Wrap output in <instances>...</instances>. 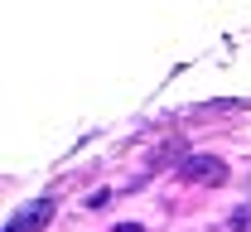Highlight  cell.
<instances>
[{"instance_id": "1", "label": "cell", "mask_w": 251, "mask_h": 232, "mask_svg": "<svg viewBox=\"0 0 251 232\" xmlns=\"http://www.w3.org/2000/svg\"><path fill=\"white\" fill-rule=\"evenodd\" d=\"M49 218H53V199H34L29 208H20V213L5 223V232H39Z\"/></svg>"}, {"instance_id": "2", "label": "cell", "mask_w": 251, "mask_h": 232, "mask_svg": "<svg viewBox=\"0 0 251 232\" xmlns=\"http://www.w3.org/2000/svg\"><path fill=\"white\" fill-rule=\"evenodd\" d=\"M184 179L188 184H222V179H227V165L213 160V155H193L184 165Z\"/></svg>"}, {"instance_id": "3", "label": "cell", "mask_w": 251, "mask_h": 232, "mask_svg": "<svg viewBox=\"0 0 251 232\" xmlns=\"http://www.w3.org/2000/svg\"><path fill=\"white\" fill-rule=\"evenodd\" d=\"M232 232H251V203L232 208Z\"/></svg>"}, {"instance_id": "4", "label": "cell", "mask_w": 251, "mask_h": 232, "mask_svg": "<svg viewBox=\"0 0 251 232\" xmlns=\"http://www.w3.org/2000/svg\"><path fill=\"white\" fill-rule=\"evenodd\" d=\"M116 232H145V228H140V223H121Z\"/></svg>"}]
</instances>
